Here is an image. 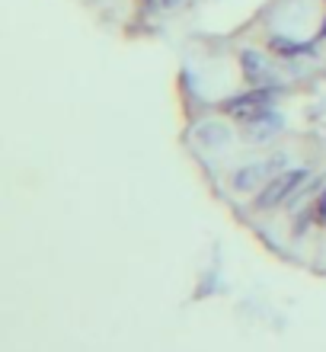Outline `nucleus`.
<instances>
[{
	"label": "nucleus",
	"instance_id": "4",
	"mask_svg": "<svg viewBox=\"0 0 326 352\" xmlns=\"http://www.w3.org/2000/svg\"><path fill=\"white\" fill-rule=\"evenodd\" d=\"M243 74H246V80L256 87H269L272 84V67L269 61L262 55H256V52H243Z\"/></svg>",
	"mask_w": 326,
	"mask_h": 352
},
{
	"label": "nucleus",
	"instance_id": "6",
	"mask_svg": "<svg viewBox=\"0 0 326 352\" xmlns=\"http://www.w3.org/2000/svg\"><path fill=\"white\" fill-rule=\"evenodd\" d=\"M176 3H183V0H163V7H176Z\"/></svg>",
	"mask_w": 326,
	"mask_h": 352
},
{
	"label": "nucleus",
	"instance_id": "3",
	"mask_svg": "<svg viewBox=\"0 0 326 352\" xmlns=\"http://www.w3.org/2000/svg\"><path fill=\"white\" fill-rule=\"evenodd\" d=\"M279 167H285V157H272L266 164H250V167H243L240 173L233 176V186L237 189H253L256 183H262L269 173H275Z\"/></svg>",
	"mask_w": 326,
	"mask_h": 352
},
{
	"label": "nucleus",
	"instance_id": "1",
	"mask_svg": "<svg viewBox=\"0 0 326 352\" xmlns=\"http://www.w3.org/2000/svg\"><path fill=\"white\" fill-rule=\"evenodd\" d=\"M307 183V170H281L275 179L266 183L259 195H256V208H279L281 202H288L294 192H301V186Z\"/></svg>",
	"mask_w": 326,
	"mask_h": 352
},
{
	"label": "nucleus",
	"instance_id": "2",
	"mask_svg": "<svg viewBox=\"0 0 326 352\" xmlns=\"http://www.w3.org/2000/svg\"><path fill=\"white\" fill-rule=\"evenodd\" d=\"M269 102H272L269 87H256V90L243 93V96L227 100L224 102V112L233 116V119H240V122H259L262 116H269Z\"/></svg>",
	"mask_w": 326,
	"mask_h": 352
},
{
	"label": "nucleus",
	"instance_id": "5",
	"mask_svg": "<svg viewBox=\"0 0 326 352\" xmlns=\"http://www.w3.org/2000/svg\"><path fill=\"white\" fill-rule=\"evenodd\" d=\"M272 48H275V52H285V55L307 52V45H298V42H288V38H272Z\"/></svg>",
	"mask_w": 326,
	"mask_h": 352
}]
</instances>
